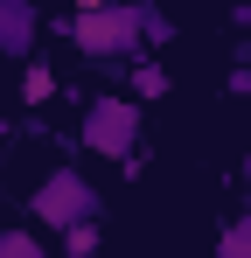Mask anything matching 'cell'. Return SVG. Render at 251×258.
Returning a JSON list of instances; mask_svg holds the SVG:
<instances>
[{
  "label": "cell",
  "mask_w": 251,
  "mask_h": 258,
  "mask_svg": "<svg viewBox=\"0 0 251 258\" xmlns=\"http://www.w3.org/2000/svg\"><path fill=\"white\" fill-rule=\"evenodd\" d=\"M77 147L98 161H140V105L133 98H91L77 119Z\"/></svg>",
  "instance_id": "3957f363"
},
{
  "label": "cell",
  "mask_w": 251,
  "mask_h": 258,
  "mask_svg": "<svg viewBox=\"0 0 251 258\" xmlns=\"http://www.w3.org/2000/svg\"><path fill=\"white\" fill-rule=\"evenodd\" d=\"M140 35H147V42L161 49V42H174V21H167L161 7H140Z\"/></svg>",
  "instance_id": "30bf717a"
},
{
  "label": "cell",
  "mask_w": 251,
  "mask_h": 258,
  "mask_svg": "<svg viewBox=\"0 0 251 258\" xmlns=\"http://www.w3.org/2000/svg\"><path fill=\"white\" fill-rule=\"evenodd\" d=\"M35 28H42V14L28 7V0H0V56H21V63H28Z\"/></svg>",
  "instance_id": "277c9868"
},
{
  "label": "cell",
  "mask_w": 251,
  "mask_h": 258,
  "mask_svg": "<svg viewBox=\"0 0 251 258\" xmlns=\"http://www.w3.org/2000/svg\"><path fill=\"white\" fill-rule=\"evenodd\" d=\"M63 42H77V56L91 63H140L147 56V35H140V0H98V7H77L56 21Z\"/></svg>",
  "instance_id": "6da1fadb"
},
{
  "label": "cell",
  "mask_w": 251,
  "mask_h": 258,
  "mask_svg": "<svg viewBox=\"0 0 251 258\" xmlns=\"http://www.w3.org/2000/svg\"><path fill=\"white\" fill-rule=\"evenodd\" d=\"M0 258H49V251H42V237L28 223H7V230H0Z\"/></svg>",
  "instance_id": "ba28073f"
},
{
  "label": "cell",
  "mask_w": 251,
  "mask_h": 258,
  "mask_svg": "<svg viewBox=\"0 0 251 258\" xmlns=\"http://www.w3.org/2000/svg\"><path fill=\"white\" fill-rule=\"evenodd\" d=\"M28 223H49L56 237L98 223V181L84 168H49L35 188H28Z\"/></svg>",
  "instance_id": "7a4b0ae2"
},
{
  "label": "cell",
  "mask_w": 251,
  "mask_h": 258,
  "mask_svg": "<svg viewBox=\"0 0 251 258\" xmlns=\"http://www.w3.org/2000/svg\"><path fill=\"white\" fill-rule=\"evenodd\" d=\"M244 210H251V154H244Z\"/></svg>",
  "instance_id": "7c38bea8"
},
{
  "label": "cell",
  "mask_w": 251,
  "mask_h": 258,
  "mask_svg": "<svg viewBox=\"0 0 251 258\" xmlns=\"http://www.w3.org/2000/svg\"><path fill=\"white\" fill-rule=\"evenodd\" d=\"M223 84H230V98H251V70H244V63H237V70H230Z\"/></svg>",
  "instance_id": "8fae6325"
},
{
  "label": "cell",
  "mask_w": 251,
  "mask_h": 258,
  "mask_svg": "<svg viewBox=\"0 0 251 258\" xmlns=\"http://www.w3.org/2000/svg\"><path fill=\"white\" fill-rule=\"evenodd\" d=\"M98 244H105V230H98V223H84V230L63 237V258H98Z\"/></svg>",
  "instance_id": "9c48e42d"
},
{
  "label": "cell",
  "mask_w": 251,
  "mask_h": 258,
  "mask_svg": "<svg viewBox=\"0 0 251 258\" xmlns=\"http://www.w3.org/2000/svg\"><path fill=\"white\" fill-rule=\"evenodd\" d=\"M49 98H56V70H49L42 56H28V63H21V105H28V112H42Z\"/></svg>",
  "instance_id": "5b68a950"
},
{
  "label": "cell",
  "mask_w": 251,
  "mask_h": 258,
  "mask_svg": "<svg viewBox=\"0 0 251 258\" xmlns=\"http://www.w3.org/2000/svg\"><path fill=\"white\" fill-rule=\"evenodd\" d=\"M154 98H167V63L140 56L133 63V105H154Z\"/></svg>",
  "instance_id": "8992f818"
},
{
  "label": "cell",
  "mask_w": 251,
  "mask_h": 258,
  "mask_svg": "<svg viewBox=\"0 0 251 258\" xmlns=\"http://www.w3.org/2000/svg\"><path fill=\"white\" fill-rule=\"evenodd\" d=\"M209 258H251V210H244V216H230V223L216 230Z\"/></svg>",
  "instance_id": "52a82bcc"
}]
</instances>
